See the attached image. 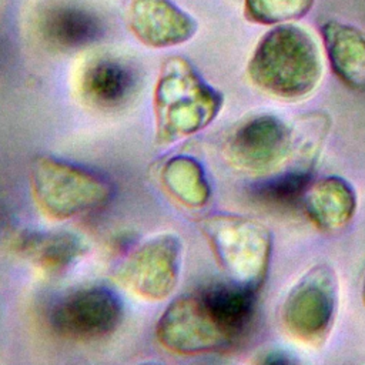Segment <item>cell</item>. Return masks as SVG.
<instances>
[{"instance_id": "6da1fadb", "label": "cell", "mask_w": 365, "mask_h": 365, "mask_svg": "<svg viewBox=\"0 0 365 365\" xmlns=\"http://www.w3.org/2000/svg\"><path fill=\"white\" fill-rule=\"evenodd\" d=\"M255 312V291L232 281L218 282L175 298L160 317L155 334L175 354L227 349L247 332Z\"/></svg>"}, {"instance_id": "7a4b0ae2", "label": "cell", "mask_w": 365, "mask_h": 365, "mask_svg": "<svg viewBox=\"0 0 365 365\" xmlns=\"http://www.w3.org/2000/svg\"><path fill=\"white\" fill-rule=\"evenodd\" d=\"M252 83L262 91L298 100L311 94L322 74L314 38L295 24H277L255 47L248 64Z\"/></svg>"}, {"instance_id": "3957f363", "label": "cell", "mask_w": 365, "mask_h": 365, "mask_svg": "<svg viewBox=\"0 0 365 365\" xmlns=\"http://www.w3.org/2000/svg\"><path fill=\"white\" fill-rule=\"evenodd\" d=\"M222 94L180 57L163 63L154 90L155 140L171 144L205 128L222 107Z\"/></svg>"}, {"instance_id": "277c9868", "label": "cell", "mask_w": 365, "mask_h": 365, "mask_svg": "<svg viewBox=\"0 0 365 365\" xmlns=\"http://www.w3.org/2000/svg\"><path fill=\"white\" fill-rule=\"evenodd\" d=\"M30 184L37 205L54 220L97 211L114 194L113 185L101 174L50 155H40L33 161Z\"/></svg>"}, {"instance_id": "5b68a950", "label": "cell", "mask_w": 365, "mask_h": 365, "mask_svg": "<svg viewBox=\"0 0 365 365\" xmlns=\"http://www.w3.org/2000/svg\"><path fill=\"white\" fill-rule=\"evenodd\" d=\"M202 230L230 281L258 291L271 258L267 228L247 217L215 214L204 221Z\"/></svg>"}, {"instance_id": "8992f818", "label": "cell", "mask_w": 365, "mask_h": 365, "mask_svg": "<svg viewBox=\"0 0 365 365\" xmlns=\"http://www.w3.org/2000/svg\"><path fill=\"white\" fill-rule=\"evenodd\" d=\"M123 318L118 295L101 285L70 291L58 298L48 312L51 329L61 338L93 342L113 334Z\"/></svg>"}, {"instance_id": "52a82bcc", "label": "cell", "mask_w": 365, "mask_h": 365, "mask_svg": "<svg viewBox=\"0 0 365 365\" xmlns=\"http://www.w3.org/2000/svg\"><path fill=\"white\" fill-rule=\"evenodd\" d=\"M335 305V275L329 267L318 265L307 272L288 294L282 309L284 325L301 341L319 342L331 328Z\"/></svg>"}, {"instance_id": "ba28073f", "label": "cell", "mask_w": 365, "mask_h": 365, "mask_svg": "<svg viewBox=\"0 0 365 365\" xmlns=\"http://www.w3.org/2000/svg\"><path fill=\"white\" fill-rule=\"evenodd\" d=\"M181 254V242L173 234L148 238L127 257L120 269V279L140 298L164 299L178 282Z\"/></svg>"}, {"instance_id": "9c48e42d", "label": "cell", "mask_w": 365, "mask_h": 365, "mask_svg": "<svg viewBox=\"0 0 365 365\" xmlns=\"http://www.w3.org/2000/svg\"><path fill=\"white\" fill-rule=\"evenodd\" d=\"M291 144V130L281 118L259 114L235 128L228 141V153L240 168L264 173L285 160Z\"/></svg>"}, {"instance_id": "30bf717a", "label": "cell", "mask_w": 365, "mask_h": 365, "mask_svg": "<svg viewBox=\"0 0 365 365\" xmlns=\"http://www.w3.org/2000/svg\"><path fill=\"white\" fill-rule=\"evenodd\" d=\"M123 11L130 31L148 47L177 46L197 31V21L171 0H125Z\"/></svg>"}, {"instance_id": "8fae6325", "label": "cell", "mask_w": 365, "mask_h": 365, "mask_svg": "<svg viewBox=\"0 0 365 365\" xmlns=\"http://www.w3.org/2000/svg\"><path fill=\"white\" fill-rule=\"evenodd\" d=\"M40 36L60 50H77L104 36V21L93 10L76 1H53L38 14Z\"/></svg>"}, {"instance_id": "7c38bea8", "label": "cell", "mask_w": 365, "mask_h": 365, "mask_svg": "<svg viewBox=\"0 0 365 365\" xmlns=\"http://www.w3.org/2000/svg\"><path fill=\"white\" fill-rule=\"evenodd\" d=\"M138 86L137 71L130 63L110 56L88 61L80 77L84 100L98 108H118L128 103Z\"/></svg>"}, {"instance_id": "4fadbf2b", "label": "cell", "mask_w": 365, "mask_h": 365, "mask_svg": "<svg viewBox=\"0 0 365 365\" xmlns=\"http://www.w3.org/2000/svg\"><path fill=\"white\" fill-rule=\"evenodd\" d=\"M16 251L46 274H60L86 252L83 238L68 231H24L14 241Z\"/></svg>"}, {"instance_id": "5bb4252c", "label": "cell", "mask_w": 365, "mask_h": 365, "mask_svg": "<svg viewBox=\"0 0 365 365\" xmlns=\"http://www.w3.org/2000/svg\"><path fill=\"white\" fill-rule=\"evenodd\" d=\"M302 207L311 222L324 231L345 227L354 217L356 197L354 188L339 177H325L309 182Z\"/></svg>"}, {"instance_id": "9a60e30c", "label": "cell", "mask_w": 365, "mask_h": 365, "mask_svg": "<svg viewBox=\"0 0 365 365\" xmlns=\"http://www.w3.org/2000/svg\"><path fill=\"white\" fill-rule=\"evenodd\" d=\"M322 40L336 77L351 88L365 87V34L346 23L327 21Z\"/></svg>"}, {"instance_id": "2e32d148", "label": "cell", "mask_w": 365, "mask_h": 365, "mask_svg": "<svg viewBox=\"0 0 365 365\" xmlns=\"http://www.w3.org/2000/svg\"><path fill=\"white\" fill-rule=\"evenodd\" d=\"M160 178L165 191L188 208H201L211 197L205 171L192 157L175 155L168 158L161 168Z\"/></svg>"}, {"instance_id": "e0dca14e", "label": "cell", "mask_w": 365, "mask_h": 365, "mask_svg": "<svg viewBox=\"0 0 365 365\" xmlns=\"http://www.w3.org/2000/svg\"><path fill=\"white\" fill-rule=\"evenodd\" d=\"M309 182L311 177L307 170H292L254 185L251 195L264 207L289 208L302 204Z\"/></svg>"}, {"instance_id": "ac0fdd59", "label": "cell", "mask_w": 365, "mask_h": 365, "mask_svg": "<svg viewBox=\"0 0 365 365\" xmlns=\"http://www.w3.org/2000/svg\"><path fill=\"white\" fill-rule=\"evenodd\" d=\"M315 0H245V17L258 24H282L304 17Z\"/></svg>"}, {"instance_id": "d6986e66", "label": "cell", "mask_w": 365, "mask_h": 365, "mask_svg": "<svg viewBox=\"0 0 365 365\" xmlns=\"http://www.w3.org/2000/svg\"><path fill=\"white\" fill-rule=\"evenodd\" d=\"M4 227H6V212H4V210L0 207V234H1V231L4 230Z\"/></svg>"}, {"instance_id": "ffe728a7", "label": "cell", "mask_w": 365, "mask_h": 365, "mask_svg": "<svg viewBox=\"0 0 365 365\" xmlns=\"http://www.w3.org/2000/svg\"><path fill=\"white\" fill-rule=\"evenodd\" d=\"M364 301H365V284H364Z\"/></svg>"}]
</instances>
